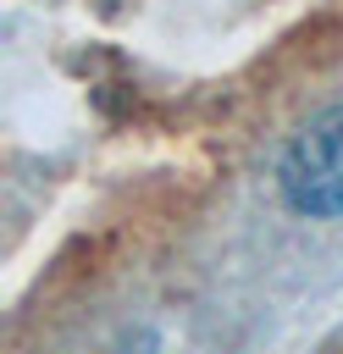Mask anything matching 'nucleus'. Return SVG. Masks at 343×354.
<instances>
[{"instance_id": "obj_1", "label": "nucleus", "mask_w": 343, "mask_h": 354, "mask_svg": "<svg viewBox=\"0 0 343 354\" xmlns=\"http://www.w3.org/2000/svg\"><path fill=\"white\" fill-rule=\"evenodd\" d=\"M277 183L299 216H343V111H326L288 144Z\"/></svg>"}]
</instances>
